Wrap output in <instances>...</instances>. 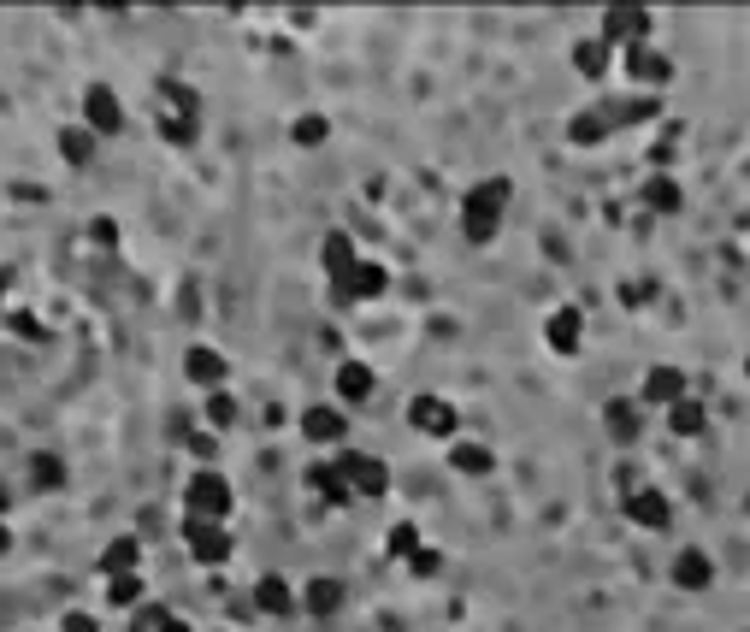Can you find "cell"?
<instances>
[{
	"label": "cell",
	"instance_id": "13",
	"mask_svg": "<svg viewBox=\"0 0 750 632\" xmlns=\"http://www.w3.org/2000/svg\"><path fill=\"white\" fill-rule=\"evenodd\" d=\"M337 396H343V402H367V396H373V367H367V361H343V367H337Z\"/></svg>",
	"mask_w": 750,
	"mask_h": 632
},
{
	"label": "cell",
	"instance_id": "23",
	"mask_svg": "<svg viewBox=\"0 0 750 632\" xmlns=\"http://www.w3.org/2000/svg\"><path fill=\"white\" fill-rule=\"evenodd\" d=\"M337 603H343V579H313L308 585V609L313 615H331Z\"/></svg>",
	"mask_w": 750,
	"mask_h": 632
},
{
	"label": "cell",
	"instance_id": "28",
	"mask_svg": "<svg viewBox=\"0 0 750 632\" xmlns=\"http://www.w3.org/2000/svg\"><path fill=\"white\" fill-rule=\"evenodd\" d=\"M136 632H184V627H178V621H172L166 609H154V603H142V609H136Z\"/></svg>",
	"mask_w": 750,
	"mask_h": 632
},
{
	"label": "cell",
	"instance_id": "38",
	"mask_svg": "<svg viewBox=\"0 0 750 632\" xmlns=\"http://www.w3.org/2000/svg\"><path fill=\"white\" fill-rule=\"evenodd\" d=\"M745 508H750V497H745Z\"/></svg>",
	"mask_w": 750,
	"mask_h": 632
},
{
	"label": "cell",
	"instance_id": "4",
	"mask_svg": "<svg viewBox=\"0 0 750 632\" xmlns=\"http://www.w3.org/2000/svg\"><path fill=\"white\" fill-rule=\"evenodd\" d=\"M626 520L632 526H650V532H662L668 526V497L656 491V485H638V479H626Z\"/></svg>",
	"mask_w": 750,
	"mask_h": 632
},
{
	"label": "cell",
	"instance_id": "35",
	"mask_svg": "<svg viewBox=\"0 0 750 632\" xmlns=\"http://www.w3.org/2000/svg\"><path fill=\"white\" fill-rule=\"evenodd\" d=\"M6 550H12V532H6V526H0V556H6Z\"/></svg>",
	"mask_w": 750,
	"mask_h": 632
},
{
	"label": "cell",
	"instance_id": "21",
	"mask_svg": "<svg viewBox=\"0 0 750 632\" xmlns=\"http://www.w3.org/2000/svg\"><path fill=\"white\" fill-rule=\"evenodd\" d=\"M703 420H709V414H703V402H691V396L668 408V426H674L680 438H697V432H703Z\"/></svg>",
	"mask_w": 750,
	"mask_h": 632
},
{
	"label": "cell",
	"instance_id": "27",
	"mask_svg": "<svg viewBox=\"0 0 750 632\" xmlns=\"http://www.w3.org/2000/svg\"><path fill=\"white\" fill-rule=\"evenodd\" d=\"M644 201H650V207H662V213H674V207H680L674 178H650V184H644Z\"/></svg>",
	"mask_w": 750,
	"mask_h": 632
},
{
	"label": "cell",
	"instance_id": "1",
	"mask_svg": "<svg viewBox=\"0 0 750 632\" xmlns=\"http://www.w3.org/2000/svg\"><path fill=\"white\" fill-rule=\"evenodd\" d=\"M508 178H485L479 190L461 195V231H467V243H491L502 225V207H508Z\"/></svg>",
	"mask_w": 750,
	"mask_h": 632
},
{
	"label": "cell",
	"instance_id": "26",
	"mask_svg": "<svg viewBox=\"0 0 750 632\" xmlns=\"http://www.w3.org/2000/svg\"><path fill=\"white\" fill-rule=\"evenodd\" d=\"M60 148H65V160H71V166H83V160L95 154V142H89V130H83V125H65L60 130Z\"/></svg>",
	"mask_w": 750,
	"mask_h": 632
},
{
	"label": "cell",
	"instance_id": "34",
	"mask_svg": "<svg viewBox=\"0 0 750 632\" xmlns=\"http://www.w3.org/2000/svg\"><path fill=\"white\" fill-rule=\"evenodd\" d=\"M408 568H414V573H438V550H426V544H420V556H414Z\"/></svg>",
	"mask_w": 750,
	"mask_h": 632
},
{
	"label": "cell",
	"instance_id": "19",
	"mask_svg": "<svg viewBox=\"0 0 750 632\" xmlns=\"http://www.w3.org/2000/svg\"><path fill=\"white\" fill-rule=\"evenodd\" d=\"M609 60H615V48H609L603 36H591V42H579V48H573V65H579L585 77H603V71H609Z\"/></svg>",
	"mask_w": 750,
	"mask_h": 632
},
{
	"label": "cell",
	"instance_id": "24",
	"mask_svg": "<svg viewBox=\"0 0 750 632\" xmlns=\"http://www.w3.org/2000/svg\"><path fill=\"white\" fill-rule=\"evenodd\" d=\"M254 603H260L266 615H284V609H290V585H284V579H260V585H254Z\"/></svg>",
	"mask_w": 750,
	"mask_h": 632
},
{
	"label": "cell",
	"instance_id": "14",
	"mask_svg": "<svg viewBox=\"0 0 750 632\" xmlns=\"http://www.w3.org/2000/svg\"><path fill=\"white\" fill-rule=\"evenodd\" d=\"M449 467H455V473H473V479H485V473L497 467V455H491L485 443H455V449H449Z\"/></svg>",
	"mask_w": 750,
	"mask_h": 632
},
{
	"label": "cell",
	"instance_id": "6",
	"mask_svg": "<svg viewBox=\"0 0 750 632\" xmlns=\"http://www.w3.org/2000/svg\"><path fill=\"white\" fill-rule=\"evenodd\" d=\"M83 119H89V130H101V136H119V130H125V107L113 101L107 83H89V89H83Z\"/></svg>",
	"mask_w": 750,
	"mask_h": 632
},
{
	"label": "cell",
	"instance_id": "18",
	"mask_svg": "<svg viewBox=\"0 0 750 632\" xmlns=\"http://www.w3.org/2000/svg\"><path fill=\"white\" fill-rule=\"evenodd\" d=\"M349 272H355V249H349L343 231H331V237H325V278L337 284V278H349Z\"/></svg>",
	"mask_w": 750,
	"mask_h": 632
},
{
	"label": "cell",
	"instance_id": "36",
	"mask_svg": "<svg viewBox=\"0 0 750 632\" xmlns=\"http://www.w3.org/2000/svg\"><path fill=\"white\" fill-rule=\"evenodd\" d=\"M0 296H6V272H0Z\"/></svg>",
	"mask_w": 750,
	"mask_h": 632
},
{
	"label": "cell",
	"instance_id": "3",
	"mask_svg": "<svg viewBox=\"0 0 750 632\" xmlns=\"http://www.w3.org/2000/svg\"><path fill=\"white\" fill-rule=\"evenodd\" d=\"M384 284H390V272H384L378 260H355V272H349V278H337V284H331V296L349 308V302H373V296H384Z\"/></svg>",
	"mask_w": 750,
	"mask_h": 632
},
{
	"label": "cell",
	"instance_id": "17",
	"mask_svg": "<svg viewBox=\"0 0 750 632\" xmlns=\"http://www.w3.org/2000/svg\"><path fill=\"white\" fill-rule=\"evenodd\" d=\"M302 432H308L313 443H337V438H343V414L319 402V408H308V414H302Z\"/></svg>",
	"mask_w": 750,
	"mask_h": 632
},
{
	"label": "cell",
	"instance_id": "29",
	"mask_svg": "<svg viewBox=\"0 0 750 632\" xmlns=\"http://www.w3.org/2000/svg\"><path fill=\"white\" fill-rule=\"evenodd\" d=\"M325 136H331V125H325L319 113H302V119H296V142H302V148H319Z\"/></svg>",
	"mask_w": 750,
	"mask_h": 632
},
{
	"label": "cell",
	"instance_id": "5",
	"mask_svg": "<svg viewBox=\"0 0 750 632\" xmlns=\"http://www.w3.org/2000/svg\"><path fill=\"white\" fill-rule=\"evenodd\" d=\"M644 36H650V12H644V6H609V12H603V42H609V48H615V42L644 48Z\"/></svg>",
	"mask_w": 750,
	"mask_h": 632
},
{
	"label": "cell",
	"instance_id": "32",
	"mask_svg": "<svg viewBox=\"0 0 750 632\" xmlns=\"http://www.w3.org/2000/svg\"><path fill=\"white\" fill-rule=\"evenodd\" d=\"M207 420H213V426H231V420H237V402H231V396H213V402H207Z\"/></svg>",
	"mask_w": 750,
	"mask_h": 632
},
{
	"label": "cell",
	"instance_id": "33",
	"mask_svg": "<svg viewBox=\"0 0 750 632\" xmlns=\"http://www.w3.org/2000/svg\"><path fill=\"white\" fill-rule=\"evenodd\" d=\"M36 485H60V461H54V455L36 461Z\"/></svg>",
	"mask_w": 750,
	"mask_h": 632
},
{
	"label": "cell",
	"instance_id": "12",
	"mask_svg": "<svg viewBox=\"0 0 750 632\" xmlns=\"http://www.w3.org/2000/svg\"><path fill=\"white\" fill-rule=\"evenodd\" d=\"M184 373L195 384H225V355H219V349H207V343H195V349L184 355Z\"/></svg>",
	"mask_w": 750,
	"mask_h": 632
},
{
	"label": "cell",
	"instance_id": "7",
	"mask_svg": "<svg viewBox=\"0 0 750 632\" xmlns=\"http://www.w3.org/2000/svg\"><path fill=\"white\" fill-rule=\"evenodd\" d=\"M337 473L349 479L355 497H384V485H390L384 461H373V455H337Z\"/></svg>",
	"mask_w": 750,
	"mask_h": 632
},
{
	"label": "cell",
	"instance_id": "16",
	"mask_svg": "<svg viewBox=\"0 0 750 632\" xmlns=\"http://www.w3.org/2000/svg\"><path fill=\"white\" fill-rule=\"evenodd\" d=\"M709 579H715L709 556H703V550H680V562H674V585H686V591H703Z\"/></svg>",
	"mask_w": 750,
	"mask_h": 632
},
{
	"label": "cell",
	"instance_id": "30",
	"mask_svg": "<svg viewBox=\"0 0 750 632\" xmlns=\"http://www.w3.org/2000/svg\"><path fill=\"white\" fill-rule=\"evenodd\" d=\"M390 556H402V562H414V556H420V532H414L408 520L390 532Z\"/></svg>",
	"mask_w": 750,
	"mask_h": 632
},
{
	"label": "cell",
	"instance_id": "11",
	"mask_svg": "<svg viewBox=\"0 0 750 632\" xmlns=\"http://www.w3.org/2000/svg\"><path fill=\"white\" fill-rule=\"evenodd\" d=\"M626 71H632V77H638V83H650V89H662V83H668V77H674V65H668V54H656V48H650V42H644V48H632V54H626Z\"/></svg>",
	"mask_w": 750,
	"mask_h": 632
},
{
	"label": "cell",
	"instance_id": "9",
	"mask_svg": "<svg viewBox=\"0 0 750 632\" xmlns=\"http://www.w3.org/2000/svg\"><path fill=\"white\" fill-rule=\"evenodd\" d=\"M184 538H189V550H195V562H225L231 556V532L219 520H189L184 514Z\"/></svg>",
	"mask_w": 750,
	"mask_h": 632
},
{
	"label": "cell",
	"instance_id": "25",
	"mask_svg": "<svg viewBox=\"0 0 750 632\" xmlns=\"http://www.w3.org/2000/svg\"><path fill=\"white\" fill-rule=\"evenodd\" d=\"M136 556H142V544H136V538H113L101 568H107V573H130V568H136Z\"/></svg>",
	"mask_w": 750,
	"mask_h": 632
},
{
	"label": "cell",
	"instance_id": "15",
	"mask_svg": "<svg viewBox=\"0 0 750 632\" xmlns=\"http://www.w3.org/2000/svg\"><path fill=\"white\" fill-rule=\"evenodd\" d=\"M544 337H550V349L573 355V349H579V308H556L550 325H544Z\"/></svg>",
	"mask_w": 750,
	"mask_h": 632
},
{
	"label": "cell",
	"instance_id": "10",
	"mask_svg": "<svg viewBox=\"0 0 750 632\" xmlns=\"http://www.w3.org/2000/svg\"><path fill=\"white\" fill-rule=\"evenodd\" d=\"M638 396H644L650 408H674V402H686V373H680V367H650Z\"/></svg>",
	"mask_w": 750,
	"mask_h": 632
},
{
	"label": "cell",
	"instance_id": "20",
	"mask_svg": "<svg viewBox=\"0 0 750 632\" xmlns=\"http://www.w3.org/2000/svg\"><path fill=\"white\" fill-rule=\"evenodd\" d=\"M313 491H319L325 503H349V497H355V491H349V479L337 473V461H331V467H313Z\"/></svg>",
	"mask_w": 750,
	"mask_h": 632
},
{
	"label": "cell",
	"instance_id": "22",
	"mask_svg": "<svg viewBox=\"0 0 750 632\" xmlns=\"http://www.w3.org/2000/svg\"><path fill=\"white\" fill-rule=\"evenodd\" d=\"M609 432H615L621 443L638 438V402H626V396L621 402H609Z\"/></svg>",
	"mask_w": 750,
	"mask_h": 632
},
{
	"label": "cell",
	"instance_id": "2",
	"mask_svg": "<svg viewBox=\"0 0 750 632\" xmlns=\"http://www.w3.org/2000/svg\"><path fill=\"white\" fill-rule=\"evenodd\" d=\"M184 508H189V520H225V514H231V479L195 473L184 485Z\"/></svg>",
	"mask_w": 750,
	"mask_h": 632
},
{
	"label": "cell",
	"instance_id": "31",
	"mask_svg": "<svg viewBox=\"0 0 750 632\" xmlns=\"http://www.w3.org/2000/svg\"><path fill=\"white\" fill-rule=\"evenodd\" d=\"M107 591H113V603H130V597H142V579H136V573H113Z\"/></svg>",
	"mask_w": 750,
	"mask_h": 632
},
{
	"label": "cell",
	"instance_id": "37",
	"mask_svg": "<svg viewBox=\"0 0 750 632\" xmlns=\"http://www.w3.org/2000/svg\"><path fill=\"white\" fill-rule=\"evenodd\" d=\"M745 373H750V355H745Z\"/></svg>",
	"mask_w": 750,
	"mask_h": 632
},
{
	"label": "cell",
	"instance_id": "8",
	"mask_svg": "<svg viewBox=\"0 0 750 632\" xmlns=\"http://www.w3.org/2000/svg\"><path fill=\"white\" fill-rule=\"evenodd\" d=\"M408 420H414V432H432V438H455V402H443V396H414L408 402Z\"/></svg>",
	"mask_w": 750,
	"mask_h": 632
}]
</instances>
